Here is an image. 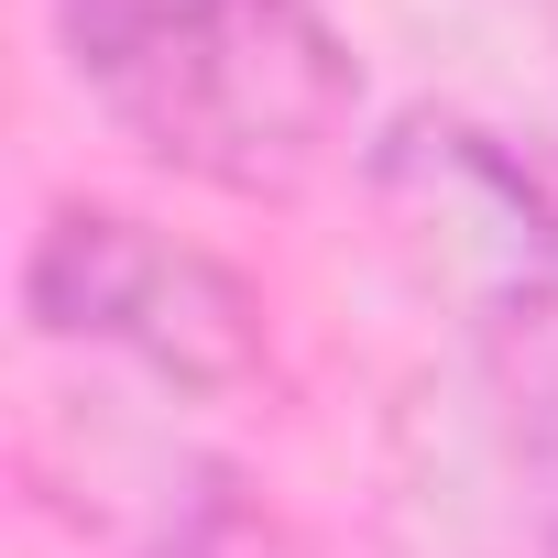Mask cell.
<instances>
[{
	"label": "cell",
	"instance_id": "1",
	"mask_svg": "<svg viewBox=\"0 0 558 558\" xmlns=\"http://www.w3.org/2000/svg\"><path fill=\"white\" fill-rule=\"evenodd\" d=\"M77 99L186 186L296 197L362 121V56L329 0H45Z\"/></svg>",
	"mask_w": 558,
	"mask_h": 558
},
{
	"label": "cell",
	"instance_id": "2",
	"mask_svg": "<svg viewBox=\"0 0 558 558\" xmlns=\"http://www.w3.org/2000/svg\"><path fill=\"white\" fill-rule=\"evenodd\" d=\"M23 318H34V340L132 362L143 384L197 395V405L252 395L274 373V307L252 296V274L110 197L45 208V230L23 252Z\"/></svg>",
	"mask_w": 558,
	"mask_h": 558
},
{
	"label": "cell",
	"instance_id": "3",
	"mask_svg": "<svg viewBox=\"0 0 558 558\" xmlns=\"http://www.w3.org/2000/svg\"><path fill=\"white\" fill-rule=\"evenodd\" d=\"M384 197L405 241L482 307L493 340L558 318V165L482 121H405L384 143Z\"/></svg>",
	"mask_w": 558,
	"mask_h": 558
},
{
	"label": "cell",
	"instance_id": "4",
	"mask_svg": "<svg viewBox=\"0 0 558 558\" xmlns=\"http://www.w3.org/2000/svg\"><path fill=\"white\" fill-rule=\"evenodd\" d=\"M132 558H307L296 547V525L274 514V493L252 482V471H186L165 504H154V525H143V547Z\"/></svg>",
	"mask_w": 558,
	"mask_h": 558
},
{
	"label": "cell",
	"instance_id": "5",
	"mask_svg": "<svg viewBox=\"0 0 558 558\" xmlns=\"http://www.w3.org/2000/svg\"><path fill=\"white\" fill-rule=\"evenodd\" d=\"M514 351V449H525V493H536V536L558 558V318L504 340Z\"/></svg>",
	"mask_w": 558,
	"mask_h": 558
}]
</instances>
